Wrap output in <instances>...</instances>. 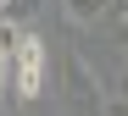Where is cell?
<instances>
[{
  "instance_id": "obj_1",
  "label": "cell",
  "mask_w": 128,
  "mask_h": 116,
  "mask_svg": "<svg viewBox=\"0 0 128 116\" xmlns=\"http://www.w3.org/2000/svg\"><path fill=\"white\" fill-rule=\"evenodd\" d=\"M45 72H50V44L39 39V33H22L17 50H11V77H6V88H11L17 100H39V94H45Z\"/></svg>"
},
{
  "instance_id": "obj_2",
  "label": "cell",
  "mask_w": 128,
  "mask_h": 116,
  "mask_svg": "<svg viewBox=\"0 0 128 116\" xmlns=\"http://www.w3.org/2000/svg\"><path fill=\"white\" fill-rule=\"evenodd\" d=\"M61 66H67V111H72V116H100V111H106V94H100L95 66L84 61V55H67Z\"/></svg>"
},
{
  "instance_id": "obj_3",
  "label": "cell",
  "mask_w": 128,
  "mask_h": 116,
  "mask_svg": "<svg viewBox=\"0 0 128 116\" xmlns=\"http://www.w3.org/2000/svg\"><path fill=\"white\" fill-rule=\"evenodd\" d=\"M0 17L17 22V28H28V17H34V0H0Z\"/></svg>"
},
{
  "instance_id": "obj_4",
  "label": "cell",
  "mask_w": 128,
  "mask_h": 116,
  "mask_svg": "<svg viewBox=\"0 0 128 116\" xmlns=\"http://www.w3.org/2000/svg\"><path fill=\"white\" fill-rule=\"evenodd\" d=\"M117 17H122V28H128V0H117Z\"/></svg>"
},
{
  "instance_id": "obj_5",
  "label": "cell",
  "mask_w": 128,
  "mask_h": 116,
  "mask_svg": "<svg viewBox=\"0 0 128 116\" xmlns=\"http://www.w3.org/2000/svg\"><path fill=\"white\" fill-rule=\"evenodd\" d=\"M122 72H128V55H122Z\"/></svg>"
}]
</instances>
